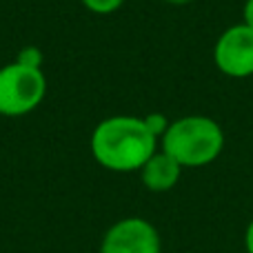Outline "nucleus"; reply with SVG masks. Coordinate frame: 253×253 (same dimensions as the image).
Wrapping results in <instances>:
<instances>
[{"mask_svg":"<svg viewBox=\"0 0 253 253\" xmlns=\"http://www.w3.org/2000/svg\"><path fill=\"white\" fill-rule=\"evenodd\" d=\"M158 138L142 118L114 116L102 120L91 133V153L100 167L109 171H140L156 153Z\"/></svg>","mask_w":253,"mask_h":253,"instance_id":"nucleus-1","label":"nucleus"},{"mask_svg":"<svg viewBox=\"0 0 253 253\" xmlns=\"http://www.w3.org/2000/svg\"><path fill=\"white\" fill-rule=\"evenodd\" d=\"M224 133L215 120L207 116H187L169 125L162 135V151L180 167H205L222 153Z\"/></svg>","mask_w":253,"mask_h":253,"instance_id":"nucleus-2","label":"nucleus"},{"mask_svg":"<svg viewBox=\"0 0 253 253\" xmlns=\"http://www.w3.org/2000/svg\"><path fill=\"white\" fill-rule=\"evenodd\" d=\"M47 78L42 69L22 67L16 60L0 69V116H27L42 102Z\"/></svg>","mask_w":253,"mask_h":253,"instance_id":"nucleus-3","label":"nucleus"},{"mask_svg":"<svg viewBox=\"0 0 253 253\" xmlns=\"http://www.w3.org/2000/svg\"><path fill=\"white\" fill-rule=\"evenodd\" d=\"M215 67L229 78H249L253 76V29L233 25L218 38L213 49Z\"/></svg>","mask_w":253,"mask_h":253,"instance_id":"nucleus-4","label":"nucleus"},{"mask_svg":"<svg viewBox=\"0 0 253 253\" xmlns=\"http://www.w3.org/2000/svg\"><path fill=\"white\" fill-rule=\"evenodd\" d=\"M100 253H160V236L147 220L125 218L107 231Z\"/></svg>","mask_w":253,"mask_h":253,"instance_id":"nucleus-5","label":"nucleus"},{"mask_svg":"<svg viewBox=\"0 0 253 253\" xmlns=\"http://www.w3.org/2000/svg\"><path fill=\"white\" fill-rule=\"evenodd\" d=\"M140 173H142V182L149 191L160 193V191H169V189H173L175 184H178L182 167H180V162H175L169 153L156 151L144 162Z\"/></svg>","mask_w":253,"mask_h":253,"instance_id":"nucleus-6","label":"nucleus"},{"mask_svg":"<svg viewBox=\"0 0 253 253\" xmlns=\"http://www.w3.org/2000/svg\"><path fill=\"white\" fill-rule=\"evenodd\" d=\"M80 2H83L84 7L89 9V11L105 16V13H114V11H118V9L123 7L125 0H80Z\"/></svg>","mask_w":253,"mask_h":253,"instance_id":"nucleus-7","label":"nucleus"},{"mask_svg":"<svg viewBox=\"0 0 253 253\" xmlns=\"http://www.w3.org/2000/svg\"><path fill=\"white\" fill-rule=\"evenodd\" d=\"M16 62L18 65H22V67L40 69V67H42V51H40L38 47H25V49H20Z\"/></svg>","mask_w":253,"mask_h":253,"instance_id":"nucleus-8","label":"nucleus"},{"mask_svg":"<svg viewBox=\"0 0 253 253\" xmlns=\"http://www.w3.org/2000/svg\"><path fill=\"white\" fill-rule=\"evenodd\" d=\"M142 120H144V125H147V129L151 131L156 138H162V135L167 133V129H169V125H171L162 114H149L147 118H142Z\"/></svg>","mask_w":253,"mask_h":253,"instance_id":"nucleus-9","label":"nucleus"},{"mask_svg":"<svg viewBox=\"0 0 253 253\" xmlns=\"http://www.w3.org/2000/svg\"><path fill=\"white\" fill-rule=\"evenodd\" d=\"M242 13H245V25L253 29V0H247V2H245V11H242Z\"/></svg>","mask_w":253,"mask_h":253,"instance_id":"nucleus-10","label":"nucleus"},{"mask_svg":"<svg viewBox=\"0 0 253 253\" xmlns=\"http://www.w3.org/2000/svg\"><path fill=\"white\" fill-rule=\"evenodd\" d=\"M245 245H247V253H253V220L247 227V233H245Z\"/></svg>","mask_w":253,"mask_h":253,"instance_id":"nucleus-11","label":"nucleus"},{"mask_svg":"<svg viewBox=\"0 0 253 253\" xmlns=\"http://www.w3.org/2000/svg\"><path fill=\"white\" fill-rule=\"evenodd\" d=\"M165 2H169V4H187V2H191V0H165Z\"/></svg>","mask_w":253,"mask_h":253,"instance_id":"nucleus-12","label":"nucleus"}]
</instances>
